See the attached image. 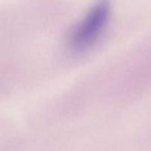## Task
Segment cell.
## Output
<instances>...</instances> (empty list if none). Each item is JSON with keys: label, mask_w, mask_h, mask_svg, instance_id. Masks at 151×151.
<instances>
[{"label": "cell", "mask_w": 151, "mask_h": 151, "mask_svg": "<svg viewBox=\"0 0 151 151\" xmlns=\"http://www.w3.org/2000/svg\"><path fill=\"white\" fill-rule=\"evenodd\" d=\"M111 16L109 0H99L91 7L84 19L77 25L69 38V46L75 51H83L92 46L107 26Z\"/></svg>", "instance_id": "obj_1"}]
</instances>
